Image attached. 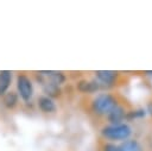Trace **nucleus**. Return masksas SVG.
<instances>
[{"label":"nucleus","mask_w":152,"mask_h":151,"mask_svg":"<svg viewBox=\"0 0 152 151\" xmlns=\"http://www.w3.org/2000/svg\"><path fill=\"white\" fill-rule=\"evenodd\" d=\"M19 95L17 92L14 90H8L7 93H5L2 96H1V101H2V105L7 108V109H14L18 103H19Z\"/></svg>","instance_id":"nucleus-9"},{"label":"nucleus","mask_w":152,"mask_h":151,"mask_svg":"<svg viewBox=\"0 0 152 151\" xmlns=\"http://www.w3.org/2000/svg\"><path fill=\"white\" fill-rule=\"evenodd\" d=\"M37 106H38L39 111L45 114H51L57 111V106H56L53 99H51L46 95H40L37 99Z\"/></svg>","instance_id":"nucleus-7"},{"label":"nucleus","mask_w":152,"mask_h":151,"mask_svg":"<svg viewBox=\"0 0 152 151\" xmlns=\"http://www.w3.org/2000/svg\"><path fill=\"white\" fill-rule=\"evenodd\" d=\"M13 80V73L10 70H1L0 71V97L10 90V87L12 84Z\"/></svg>","instance_id":"nucleus-10"},{"label":"nucleus","mask_w":152,"mask_h":151,"mask_svg":"<svg viewBox=\"0 0 152 151\" xmlns=\"http://www.w3.org/2000/svg\"><path fill=\"white\" fill-rule=\"evenodd\" d=\"M124 102L119 93H100L89 102V111L96 118H106L108 113L118 105Z\"/></svg>","instance_id":"nucleus-1"},{"label":"nucleus","mask_w":152,"mask_h":151,"mask_svg":"<svg viewBox=\"0 0 152 151\" xmlns=\"http://www.w3.org/2000/svg\"><path fill=\"white\" fill-rule=\"evenodd\" d=\"M100 150L101 151H119L118 145H115L113 143H109V141H102L101 146H100Z\"/></svg>","instance_id":"nucleus-12"},{"label":"nucleus","mask_w":152,"mask_h":151,"mask_svg":"<svg viewBox=\"0 0 152 151\" xmlns=\"http://www.w3.org/2000/svg\"><path fill=\"white\" fill-rule=\"evenodd\" d=\"M129 109L125 106V102L118 105L115 108H113L108 115L106 117V120L109 122V125H118V124H122L124 120H126V115L127 112Z\"/></svg>","instance_id":"nucleus-5"},{"label":"nucleus","mask_w":152,"mask_h":151,"mask_svg":"<svg viewBox=\"0 0 152 151\" xmlns=\"http://www.w3.org/2000/svg\"><path fill=\"white\" fill-rule=\"evenodd\" d=\"M40 75L49 82H52L57 86L63 84L66 81V75L63 71H56V70H43L39 71Z\"/></svg>","instance_id":"nucleus-8"},{"label":"nucleus","mask_w":152,"mask_h":151,"mask_svg":"<svg viewBox=\"0 0 152 151\" xmlns=\"http://www.w3.org/2000/svg\"><path fill=\"white\" fill-rule=\"evenodd\" d=\"M100 134L106 140H127L132 134V128L125 122L118 125H106L101 128Z\"/></svg>","instance_id":"nucleus-2"},{"label":"nucleus","mask_w":152,"mask_h":151,"mask_svg":"<svg viewBox=\"0 0 152 151\" xmlns=\"http://www.w3.org/2000/svg\"><path fill=\"white\" fill-rule=\"evenodd\" d=\"M147 112H148V114L152 117V96L148 99V101H147Z\"/></svg>","instance_id":"nucleus-13"},{"label":"nucleus","mask_w":152,"mask_h":151,"mask_svg":"<svg viewBox=\"0 0 152 151\" xmlns=\"http://www.w3.org/2000/svg\"><path fill=\"white\" fill-rule=\"evenodd\" d=\"M119 151H145L137 139H127L118 146Z\"/></svg>","instance_id":"nucleus-11"},{"label":"nucleus","mask_w":152,"mask_h":151,"mask_svg":"<svg viewBox=\"0 0 152 151\" xmlns=\"http://www.w3.org/2000/svg\"><path fill=\"white\" fill-rule=\"evenodd\" d=\"M95 80L102 86V88H110L118 84H122L124 81L121 80L122 75L119 71L113 70H97L94 73Z\"/></svg>","instance_id":"nucleus-4"},{"label":"nucleus","mask_w":152,"mask_h":151,"mask_svg":"<svg viewBox=\"0 0 152 151\" xmlns=\"http://www.w3.org/2000/svg\"><path fill=\"white\" fill-rule=\"evenodd\" d=\"M146 74H148V75H152V71H146Z\"/></svg>","instance_id":"nucleus-14"},{"label":"nucleus","mask_w":152,"mask_h":151,"mask_svg":"<svg viewBox=\"0 0 152 151\" xmlns=\"http://www.w3.org/2000/svg\"><path fill=\"white\" fill-rule=\"evenodd\" d=\"M15 86H17V93L19 95V99L23 100L24 102H30L34 93L32 78L25 73H19L17 75Z\"/></svg>","instance_id":"nucleus-3"},{"label":"nucleus","mask_w":152,"mask_h":151,"mask_svg":"<svg viewBox=\"0 0 152 151\" xmlns=\"http://www.w3.org/2000/svg\"><path fill=\"white\" fill-rule=\"evenodd\" d=\"M76 89L81 94H94L102 89V86L94 78V80H87L81 78L76 82Z\"/></svg>","instance_id":"nucleus-6"}]
</instances>
